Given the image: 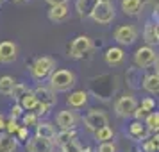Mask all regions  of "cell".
<instances>
[{"label": "cell", "instance_id": "1", "mask_svg": "<svg viewBox=\"0 0 159 152\" xmlns=\"http://www.w3.org/2000/svg\"><path fill=\"white\" fill-rule=\"evenodd\" d=\"M75 84V73L72 70H65V68H59L48 75V88H50L54 93L57 91H68L70 88H73Z\"/></svg>", "mask_w": 159, "mask_h": 152}, {"label": "cell", "instance_id": "2", "mask_svg": "<svg viewBox=\"0 0 159 152\" xmlns=\"http://www.w3.org/2000/svg\"><path fill=\"white\" fill-rule=\"evenodd\" d=\"M89 16L93 18V22L100 23V25H109L115 20V6L109 0H97V4L93 6Z\"/></svg>", "mask_w": 159, "mask_h": 152}, {"label": "cell", "instance_id": "3", "mask_svg": "<svg viewBox=\"0 0 159 152\" xmlns=\"http://www.w3.org/2000/svg\"><path fill=\"white\" fill-rule=\"evenodd\" d=\"M29 70L34 81H45L48 79V75L56 70V59L50 58V56H41L30 65Z\"/></svg>", "mask_w": 159, "mask_h": 152}, {"label": "cell", "instance_id": "4", "mask_svg": "<svg viewBox=\"0 0 159 152\" xmlns=\"http://www.w3.org/2000/svg\"><path fill=\"white\" fill-rule=\"evenodd\" d=\"M134 66L139 68V70H143V68H148L152 65H157V54L154 50V47H148V45H145V47H139L136 52H134Z\"/></svg>", "mask_w": 159, "mask_h": 152}, {"label": "cell", "instance_id": "5", "mask_svg": "<svg viewBox=\"0 0 159 152\" xmlns=\"http://www.w3.org/2000/svg\"><path fill=\"white\" fill-rule=\"evenodd\" d=\"M93 48V41L89 36H77L70 43V48H68V56L73 59H80L84 58L88 52Z\"/></svg>", "mask_w": 159, "mask_h": 152}, {"label": "cell", "instance_id": "6", "mask_svg": "<svg viewBox=\"0 0 159 152\" xmlns=\"http://www.w3.org/2000/svg\"><path fill=\"white\" fill-rule=\"evenodd\" d=\"M138 36H139V32H138V29L132 25V23L120 25V27L115 30V41L118 45H122V47H129V45H132L138 39Z\"/></svg>", "mask_w": 159, "mask_h": 152}, {"label": "cell", "instance_id": "7", "mask_svg": "<svg viewBox=\"0 0 159 152\" xmlns=\"http://www.w3.org/2000/svg\"><path fill=\"white\" fill-rule=\"evenodd\" d=\"M136 108H138V102L132 95H122L115 102V113L120 118H129V116H132V113L136 111Z\"/></svg>", "mask_w": 159, "mask_h": 152}, {"label": "cell", "instance_id": "8", "mask_svg": "<svg viewBox=\"0 0 159 152\" xmlns=\"http://www.w3.org/2000/svg\"><path fill=\"white\" fill-rule=\"evenodd\" d=\"M84 125H86L88 131H98L102 127L109 125V118L107 115L102 111V109H91L86 116H84Z\"/></svg>", "mask_w": 159, "mask_h": 152}, {"label": "cell", "instance_id": "9", "mask_svg": "<svg viewBox=\"0 0 159 152\" xmlns=\"http://www.w3.org/2000/svg\"><path fill=\"white\" fill-rule=\"evenodd\" d=\"M77 122H79V116L72 109L59 111L57 116H56V123H57V127L61 131H73L77 127Z\"/></svg>", "mask_w": 159, "mask_h": 152}, {"label": "cell", "instance_id": "10", "mask_svg": "<svg viewBox=\"0 0 159 152\" xmlns=\"http://www.w3.org/2000/svg\"><path fill=\"white\" fill-rule=\"evenodd\" d=\"M18 58V47L15 41H2L0 43V63L2 65H11Z\"/></svg>", "mask_w": 159, "mask_h": 152}, {"label": "cell", "instance_id": "11", "mask_svg": "<svg viewBox=\"0 0 159 152\" xmlns=\"http://www.w3.org/2000/svg\"><path fill=\"white\" fill-rule=\"evenodd\" d=\"M32 93L36 97L38 104H45V106L52 108V106H56V102H57L56 93H54L48 86H38L36 90H32Z\"/></svg>", "mask_w": 159, "mask_h": 152}, {"label": "cell", "instance_id": "12", "mask_svg": "<svg viewBox=\"0 0 159 152\" xmlns=\"http://www.w3.org/2000/svg\"><path fill=\"white\" fill-rule=\"evenodd\" d=\"M25 149H27V152H52L54 145H52V141L45 140V138L32 136V138H29Z\"/></svg>", "mask_w": 159, "mask_h": 152}, {"label": "cell", "instance_id": "13", "mask_svg": "<svg viewBox=\"0 0 159 152\" xmlns=\"http://www.w3.org/2000/svg\"><path fill=\"white\" fill-rule=\"evenodd\" d=\"M70 18V7L68 4H61V6H52L48 9V20L54 23H63Z\"/></svg>", "mask_w": 159, "mask_h": 152}, {"label": "cell", "instance_id": "14", "mask_svg": "<svg viewBox=\"0 0 159 152\" xmlns=\"http://www.w3.org/2000/svg\"><path fill=\"white\" fill-rule=\"evenodd\" d=\"M123 59H125V52H123L122 47H109L107 50H106V54H104V61L109 66L122 65Z\"/></svg>", "mask_w": 159, "mask_h": 152}, {"label": "cell", "instance_id": "15", "mask_svg": "<svg viewBox=\"0 0 159 152\" xmlns=\"http://www.w3.org/2000/svg\"><path fill=\"white\" fill-rule=\"evenodd\" d=\"M143 39L147 41L148 47H154V45L159 43V25H157V22H147L145 23Z\"/></svg>", "mask_w": 159, "mask_h": 152}, {"label": "cell", "instance_id": "16", "mask_svg": "<svg viewBox=\"0 0 159 152\" xmlns=\"http://www.w3.org/2000/svg\"><path fill=\"white\" fill-rule=\"evenodd\" d=\"M66 104L73 109H79V108H84L88 104V93L84 90H77V91H73V93L68 95V99H66Z\"/></svg>", "mask_w": 159, "mask_h": 152}, {"label": "cell", "instance_id": "17", "mask_svg": "<svg viewBox=\"0 0 159 152\" xmlns=\"http://www.w3.org/2000/svg\"><path fill=\"white\" fill-rule=\"evenodd\" d=\"M122 11L127 16H138L143 11V0H122Z\"/></svg>", "mask_w": 159, "mask_h": 152}, {"label": "cell", "instance_id": "18", "mask_svg": "<svg viewBox=\"0 0 159 152\" xmlns=\"http://www.w3.org/2000/svg\"><path fill=\"white\" fill-rule=\"evenodd\" d=\"M36 136L45 138V140L52 141L54 136H56V127H54V123H50V122H39L36 125Z\"/></svg>", "mask_w": 159, "mask_h": 152}, {"label": "cell", "instance_id": "19", "mask_svg": "<svg viewBox=\"0 0 159 152\" xmlns=\"http://www.w3.org/2000/svg\"><path fill=\"white\" fill-rule=\"evenodd\" d=\"M141 86H143L148 93L157 95V91H159V75H157V70H156V73H148V75H145Z\"/></svg>", "mask_w": 159, "mask_h": 152}, {"label": "cell", "instance_id": "20", "mask_svg": "<svg viewBox=\"0 0 159 152\" xmlns=\"http://www.w3.org/2000/svg\"><path fill=\"white\" fill-rule=\"evenodd\" d=\"M18 149V140L6 132L0 134V152H15Z\"/></svg>", "mask_w": 159, "mask_h": 152}, {"label": "cell", "instance_id": "21", "mask_svg": "<svg viewBox=\"0 0 159 152\" xmlns=\"http://www.w3.org/2000/svg\"><path fill=\"white\" fill-rule=\"evenodd\" d=\"M72 140H77V131H59V132H56V136H54V140H52V145L56 143L59 145V147H63V145H66L68 141H72Z\"/></svg>", "mask_w": 159, "mask_h": 152}, {"label": "cell", "instance_id": "22", "mask_svg": "<svg viewBox=\"0 0 159 152\" xmlns=\"http://www.w3.org/2000/svg\"><path fill=\"white\" fill-rule=\"evenodd\" d=\"M18 104L22 106V109L23 111H34V109L38 108V100H36V97H34V93H32V90H29L27 93L23 95L22 99L18 100Z\"/></svg>", "mask_w": 159, "mask_h": 152}, {"label": "cell", "instance_id": "23", "mask_svg": "<svg viewBox=\"0 0 159 152\" xmlns=\"http://www.w3.org/2000/svg\"><path fill=\"white\" fill-rule=\"evenodd\" d=\"M125 77H127V84H129L130 88H141L143 79H141V70H139V68H136V66L129 68Z\"/></svg>", "mask_w": 159, "mask_h": 152}, {"label": "cell", "instance_id": "24", "mask_svg": "<svg viewBox=\"0 0 159 152\" xmlns=\"http://www.w3.org/2000/svg\"><path fill=\"white\" fill-rule=\"evenodd\" d=\"M95 140L98 141V143H104V141H111L113 138H115V131L111 125H106V127H102V129L95 131Z\"/></svg>", "mask_w": 159, "mask_h": 152}, {"label": "cell", "instance_id": "25", "mask_svg": "<svg viewBox=\"0 0 159 152\" xmlns=\"http://www.w3.org/2000/svg\"><path fill=\"white\" fill-rule=\"evenodd\" d=\"M129 134L132 138H136V140H145L148 131H147L145 125H141V122H132L129 125Z\"/></svg>", "mask_w": 159, "mask_h": 152}, {"label": "cell", "instance_id": "26", "mask_svg": "<svg viewBox=\"0 0 159 152\" xmlns=\"http://www.w3.org/2000/svg\"><path fill=\"white\" fill-rule=\"evenodd\" d=\"M97 4V0H77V4H75V9H77V13H79L80 18H84L91 13V9L93 6Z\"/></svg>", "mask_w": 159, "mask_h": 152}, {"label": "cell", "instance_id": "27", "mask_svg": "<svg viewBox=\"0 0 159 152\" xmlns=\"http://www.w3.org/2000/svg\"><path fill=\"white\" fill-rule=\"evenodd\" d=\"M145 127L150 132H157V129H159V113L157 111H150L148 115L145 116Z\"/></svg>", "mask_w": 159, "mask_h": 152}, {"label": "cell", "instance_id": "28", "mask_svg": "<svg viewBox=\"0 0 159 152\" xmlns=\"http://www.w3.org/2000/svg\"><path fill=\"white\" fill-rule=\"evenodd\" d=\"M15 84H16V81L13 79L11 75H2V77H0V93L2 95H11Z\"/></svg>", "mask_w": 159, "mask_h": 152}, {"label": "cell", "instance_id": "29", "mask_svg": "<svg viewBox=\"0 0 159 152\" xmlns=\"http://www.w3.org/2000/svg\"><path fill=\"white\" fill-rule=\"evenodd\" d=\"M157 150H159V138L157 132H156V136L148 138L143 143V152H157Z\"/></svg>", "mask_w": 159, "mask_h": 152}, {"label": "cell", "instance_id": "30", "mask_svg": "<svg viewBox=\"0 0 159 152\" xmlns=\"http://www.w3.org/2000/svg\"><path fill=\"white\" fill-rule=\"evenodd\" d=\"M29 91V88L25 86V84H20V82H16L15 88H13V91H11V97L15 99V100H20L23 95Z\"/></svg>", "mask_w": 159, "mask_h": 152}, {"label": "cell", "instance_id": "31", "mask_svg": "<svg viewBox=\"0 0 159 152\" xmlns=\"http://www.w3.org/2000/svg\"><path fill=\"white\" fill-rule=\"evenodd\" d=\"M22 120H23V127H36L38 123H39V118H38L34 113H27V115H23L22 116Z\"/></svg>", "mask_w": 159, "mask_h": 152}, {"label": "cell", "instance_id": "32", "mask_svg": "<svg viewBox=\"0 0 159 152\" xmlns=\"http://www.w3.org/2000/svg\"><path fill=\"white\" fill-rule=\"evenodd\" d=\"M18 129H20V125H18V122H16V120H13V118L6 120V127H4L6 134H9V136H15Z\"/></svg>", "mask_w": 159, "mask_h": 152}, {"label": "cell", "instance_id": "33", "mask_svg": "<svg viewBox=\"0 0 159 152\" xmlns=\"http://www.w3.org/2000/svg\"><path fill=\"white\" fill-rule=\"evenodd\" d=\"M61 150L63 152H80L82 150V145H80L77 140H72V141H68L66 145H63Z\"/></svg>", "mask_w": 159, "mask_h": 152}, {"label": "cell", "instance_id": "34", "mask_svg": "<svg viewBox=\"0 0 159 152\" xmlns=\"http://www.w3.org/2000/svg\"><path fill=\"white\" fill-rule=\"evenodd\" d=\"M118 147H116L115 141H104V143H98V149L95 152H116Z\"/></svg>", "mask_w": 159, "mask_h": 152}, {"label": "cell", "instance_id": "35", "mask_svg": "<svg viewBox=\"0 0 159 152\" xmlns=\"http://www.w3.org/2000/svg\"><path fill=\"white\" fill-rule=\"evenodd\" d=\"M139 108L143 109V111H147V113H150V111H154V108H156V102H154L152 97H145L143 100H141V104H139Z\"/></svg>", "mask_w": 159, "mask_h": 152}, {"label": "cell", "instance_id": "36", "mask_svg": "<svg viewBox=\"0 0 159 152\" xmlns=\"http://www.w3.org/2000/svg\"><path fill=\"white\" fill-rule=\"evenodd\" d=\"M22 116H23L22 106H20V104H15V106L11 108V118H13V120H18V118H22Z\"/></svg>", "mask_w": 159, "mask_h": 152}, {"label": "cell", "instance_id": "37", "mask_svg": "<svg viewBox=\"0 0 159 152\" xmlns=\"http://www.w3.org/2000/svg\"><path fill=\"white\" fill-rule=\"evenodd\" d=\"M50 109L52 108H48V106H45V104H38V108H36V111H34V115L39 118V116H47L48 113H50Z\"/></svg>", "mask_w": 159, "mask_h": 152}, {"label": "cell", "instance_id": "38", "mask_svg": "<svg viewBox=\"0 0 159 152\" xmlns=\"http://www.w3.org/2000/svg\"><path fill=\"white\" fill-rule=\"evenodd\" d=\"M147 115H148V113H147V111H143V109L139 108V106H138L136 111L132 113V116L136 118V122H141V120H145V116H147Z\"/></svg>", "mask_w": 159, "mask_h": 152}, {"label": "cell", "instance_id": "39", "mask_svg": "<svg viewBox=\"0 0 159 152\" xmlns=\"http://www.w3.org/2000/svg\"><path fill=\"white\" fill-rule=\"evenodd\" d=\"M16 136H18V140H27V138H29V129L23 127V125H20V129L16 131Z\"/></svg>", "mask_w": 159, "mask_h": 152}, {"label": "cell", "instance_id": "40", "mask_svg": "<svg viewBox=\"0 0 159 152\" xmlns=\"http://www.w3.org/2000/svg\"><path fill=\"white\" fill-rule=\"evenodd\" d=\"M47 4L48 6H61V4H68V0H47Z\"/></svg>", "mask_w": 159, "mask_h": 152}, {"label": "cell", "instance_id": "41", "mask_svg": "<svg viewBox=\"0 0 159 152\" xmlns=\"http://www.w3.org/2000/svg\"><path fill=\"white\" fill-rule=\"evenodd\" d=\"M4 127H6V118L4 115H0V131H4Z\"/></svg>", "mask_w": 159, "mask_h": 152}, {"label": "cell", "instance_id": "42", "mask_svg": "<svg viewBox=\"0 0 159 152\" xmlns=\"http://www.w3.org/2000/svg\"><path fill=\"white\" fill-rule=\"evenodd\" d=\"M80 152H95V150L91 149V147H82V150Z\"/></svg>", "mask_w": 159, "mask_h": 152}, {"label": "cell", "instance_id": "43", "mask_svg": "<svg viewBox=\"0 0 159 152\" xmlns=\"http://www.w3.org/2000/svg\"><path fill=\"white\" fill-rule=\"evenodd\" d=\"M0 4H2V0H0Z\"/></svg>", "mask_w": 159, "mask_h": 152}, {"label": "cell", "instance_id": "44", "mask_svg": "<svg viewBox=\"0 0 159 152\" xmlns=\"http://www.w3.org/2000/svg\"><path fill=\"white\" fill-rule=\"evenodd\" d=\"M59 152H63V150H59Z\"/></svg>", "mask_w": 159, "mask_h": 152}]
</instances>
